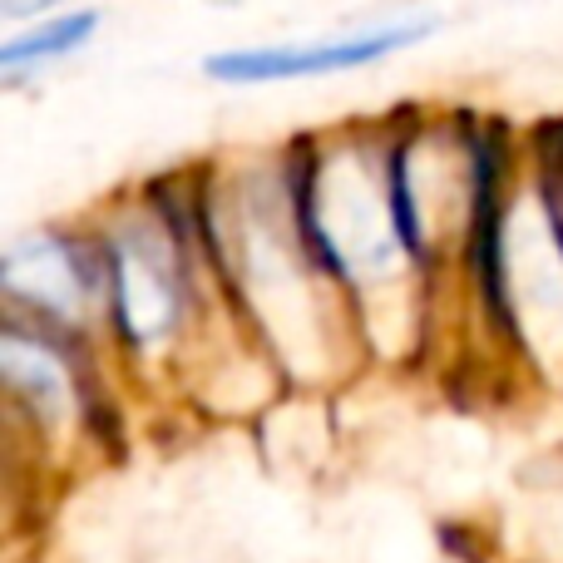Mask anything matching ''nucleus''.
Masks as SVG:
<instances>
[{"label":"nucleus","mask_w":563,"mask_h":563,"mask_svg":"<svg viewBox=\"0 0 563 563\" xmlns=\"http://www.w3.org/2000/svg\"><path fill=\"white\" fill-rule=\"evenodd\" d=\"M0 366H5L10 386L35 406V416H59V410H65V400H69L65 371H59V361L49 356L40 341H25L10 331L5 346H0Z\"/></svg>","instance_id":"5"},{"label":"nucleus","mask_w":563,"mask_h":563,"mask_svg":"<svg viewBox=\"0 0 563 563\" xmlns=\"http://www.w3.org/2000/svg\"><path fill=\"white\" fill-rule=\"evenodd\" d=\"M430 35V20L416 25H380L361 30L327 45H282V49H228L208 59V75L228 85H273V79H307V75H336V69H361L371 59H386L406 45H420Z\"/></svg>","instance_id":"3"},{"label":"nucleus","mask_w":563,"mask_h":563,"mask_svg":"<svg viewBox=\"0 0 563 563\" xmlns=\"http://www.w3.org/2000/svg\"><path fill=\"white\" fill-rule=\"evenodd\" d=\"M5 277L10 297L30 301V307L49 311V317H79L85 311V267H79L75 247L59 238H30L5 253Z\"/></svg>","instance_id":"4"},{"label":"nucleus","mask_w":563,"mask_h":563,"mask_svg":"<svg viewBox=\"0 0 563 563\" xmlns=\"http://www.w3.org/2000/svg\"><path fill=\"white\" fill-rule=\"evenodd\" d=\"M109 287H114V321L134 346L164 341L184 311L174 247L144 223L119 228L109 243Z\"/></svg>","instance_id":"2"},{"label":"nucleus","mask_w":563,"mask_h":563,"mask_svg":"<svg viewBox=\"0 0 563 563\" xmlns=\"http://www.w3.org/2000/svg\"><path fill=\"white\" fill-rule=\"evenodd\" d=\"M99 15L95 10H85V15H65L55 20V25H40L35 35H20L5 45V69H20L30 65V59H49V55H69L75 45H85L89 35H95Z\"/></svg>","instance_id":"6"},{"label":"nucleus","mask_w":563,"mask_h":563,"mask_svg":"<svg viewBox=\"0 0 563 563\" xmlns=\"http://www.w3.org/2000/svg\"><path fill=\"white\" fill-rule=\"evenodd\" d=\"M297 213L301 233H307L311 253L321 257L327 273H386L406 247L396 213H390V188L380 194L371 168L356 154L311 158L297 184Z\"/></svg>","instance_id":"1"}]
</instances>
